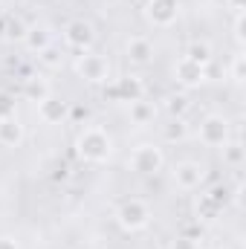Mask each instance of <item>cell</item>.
<instances>
[{
  "label": "cell",
  "instance_id": "6da1fadb",
  "mask_svg": "<svg viewBox=\"0 0 246 249\" xmlns=\"http://www.w3.org/2000/svg\"><path fill=\"white\" fill-rule=\"evenodd\" d=\"M78 154L84 160H90V162H105L110 157V139H107V133L99 130V127L84 130L78 136Z\"/></svg>",
  "mask_w": 246,
  "mask_h": 249
},
{
  "label": "cell",
  "instance_id": "7a4b0ae2",
  "mask_svg": "<svg viewBox=\"0 0 246 249\" xmlns=\"http://www.w3.org/2000/svg\"><path fill=\"white\" fill-rule=\"evenodd\" d=\"M148 220H151V212L139 200H130V203H124L122 209H119V223H122L124 229H145Z\"/></svg>",
  "mask_w": 246,
  "mask_h": 249
},
{
  "label": "cell",
  "instance_id": "3957f363",
  "mask_svg": "<svg viewBox=\"0 0 246 249\" xmlns=\"http://www.w3.org/2000/svg\"><path fill=\"white\" fill-rule=\"evenodd\" d=\"M130 165H133V171H139V174H154V171H159V165H162V154H159V148H154V145H142V148H136Z\"/></svg>",
  "mask_w": 246,
  "mask_h": 249
},
{
  "label": "cell",
  "instance_id": "277c9868",
  "mask_svg": "<svg viewBox=\"0 0 246 249\" xmlns=\"http://www.w3.org/2000/svg\"><path fill=\"white\" fill-rule=\"evenodd\" d=\"M93 38L96 35H93V26L87 20H70L67 29H64V41L70 47H75V50H87L93 44Z\"/></svg>",
  "mask_w": 246,
  "mask_h": 249
},
{
  "label": "cell",
  "instance_id": "5b68a950",
  "mask_svg": "<svg viewBox=\"0 0 246 249\" xmlns=\"http://www.w3.org/2000/svg\"><path fill=\"white\" fill-rule=\"evenodd\" d=\"M78 72L87 78V81H105L107 78V61L99 58V55H81V61L75 64Z\"/></svg>",
  "mask_w": 246,
  "mask_h": 249
},
{
  "label": "cell",
  "instance_id": "8992f818",
  "mask_svg": "<svg viewBox=\"0 0 246 249\" xmlns=\"http://www.w3.org/2000/svg\"><path fill=\"white\" fill-rule=\"evenodd\" d=\"M148 18L159 26H168L177 18V0H151L148 3Z\"/></svg>",
  "mask_w": 246,
  "mask_h": 249
},
{
  "label": "cell",
  "instance_id": "52a82bcc",
  "mask_svg": "<svg viewBox=\"0 0 246 249\" xmlns=\"http://www.w3.org/2000/svg\"><path fill=\"white\" fill-rule=\"evenodd\" d=\"M20 139H23V124L15 116L0 119V145H18Z\"/></svg>",
  "mask_w": 246,
  "mask_h": 249
},
{
  "label": "cell",
  "instance_id": "ba28073f",
  "mask_svg": "<svg viewBox=\"0 0 246 249\" xmlns=\"http://www.w3.org/2000/svg\"><path fill=\"white\" fill-rule=\"evenodd\" d=\"M64 113H67V105H64L61 99L47 96V99L41 102V119H44V122H61Z\"/></svg>",
  "mask_w": 246,
  "mask_h": 249
},
{
  "label": "cell",
  "instance_id": "9c48e42d",
  "mask_svg": "<svg viewBox=\"0 0 246 249\" xmlns=\"http://www.w3.org/2000/svg\"><path fill=\"white\" fill-rule=\"evenodd\" d=\"M151 55H154V50H151V44H148L145 38H133V41L127 44V58L133 64H148Z\"/></svg>",
  "mask_w": 246,
  "mask_h": 249
},
{
  "label": "cell",
  "instance_id": "30bf717a",
  "mask_svg": "<svg viewBox=\"0 0 246 249\" xmlns=\"http://www.w3.org/2000/svg\"><path fill=\"white\" fill-rule=\"evenodd\" d=\"M174 180L180 183L183 188H194L200 180H203V171L197 168V165H191V162H185V165H180L177 171H174Z\"/></svg>",
  "mask_w": 246,
  "mask_h": 249
},
{
  "label": "cell",
  "instance_id": "8fae6325",
  "mask_svg": "<svg viewBox=\"0 0 246 249\" xmlns=\"http://www.w3.org/2000/svg\"><path fill=\"white\" fill-rule=\"evenodd\" d=\"M226 122H220V119H209V122L200 127V136L206 139V142H211V145H217V142H223V133H226Z\"/></svg>",
  "mask_w": 246,
  "mask_h": 249
},
{
  "label": "cell",
  "instance_id": "7c38bea8",
  "mask_svg": "<svg viewBox=\"0 0 246 249\" xmlns=\"http://www.w3.org/2000/svg\"><path fill=\"white\" fill-rule=\"evenodd\" d=\"M23 38H26V47H29V50L44 53V50L50 47V35H47V29H38V26H35V29H29Z\"/></svg>",
  "mask_w": 246,
  "mask_h": 249
},
{
  "label": "cell",
  "instance_id": "4fadbf2b",
  "mask_svg": "<svg viewBox=\"0 0 246 249\" xmlns=\"http://www.w3.org/2000/svg\"><path fill=\"white\" fill-rule=\"evenodd\" d=\"M26 96H29L32 102H44V99L50 96V87H47L44 81H38V78H29V81H26Z\"/></svg>",
  "mask_w": 246,
  "mask_h": 249
},
{
  "label": "cell",
  "instance_id": "5bb4252c",
  "mask_svg": "<svg viewBox=\"0 0 246 249\" xmlns=\"http://www.w3.org/2000/svg\"><path fill=\"white\" fill-rule=\"evenodd\" d=\"M180 75H183L185 84H194V81L203 75V70H200V64H191L188 58H185V61L180 64Z\"/></svg>",
  "mask_w": 246,
  "mask_h": 249
},
{
  "label": "cell",
  "instance_id": "9a60e30c",
  "mask_svg": "<svg viewBox=\"0 0 246 249\" xmlns=\"http://www.w3.org/2000/svg\"><path fill=\"white\" fill-rule=\"evenodd\" d=\"M188 61L191 64H206L209 61V47H206V44H194V47L188 50Z\"/></svg>",
  "mask_w": 246,
  "mask_h": 249
},
{
  "label": "cell",
  "instance_id": "2e32d148",
  "mask_svg": "<svg viewBox=\"0 0 246 249\" xmlns=\"http://www.w3.org/2000/svg\"><path fill=\"white\" fill-rule=\"evenodd\" d=\"M130 116H133L136 122H145V119L151 116V107H145L142 102H130Z\"/></svg>",
  "mask_w": 246,
  "mask_h": 249
},
{
  "label": "cell",
  "instance_id": "e0dca14e",
  "mask_svg": "<svg viewBox=\"0 0 246 249\" xmlns=\"http://www.w3.org/2000/svg\"><path fill=\"white\" fill-rule=\"evenodd\" d=\"M6 116H15V105L9 96H0V119H6Z\"/></svg>",
  "mask_w": 246,
  "mask_h": 249
},
{
  "label": "cell",
  "instance_id": "ac0fdd59",
  "mask_svg": "<svg viewBox=\"0 0 246 249\" xmlns=\"http://www.w3.org/2000/svg\"><path fill=\"white\" fill-rule=\"evenodd\" d=\"M0 249H18V247H15V241H9V238H0Z\"/></svg>",
  "mask_w": 246,
  "mask_h": 249
},
{
  "label": "cell",
  "instance_id": "d6986e66",
  "mask_svg": "<svg viewBox=\"0 0 246 249\" xmlns=\"http://www.w3.org/2000/svg\"><path fill=\"white\" fill-rule=\"evenodd\" d=\"M0 29H3V23H0Z\"/></svg>",
  "mask_w": 246,
  "mask_h": 249
},
{
  "label": "cell",
  "instance_id": "ffe728a7",
  "mask_svg": "<svg viewBox=\"0 0 246 249\" xmlns=\"http://www.w3.org/2000/svg\"><path fill=\"white\" fill-rule=\"evenodd\" d=\"M0 3H6V0H0Z\"/></svg>",
  "mask_w": 246,
  "mask_h": 249
}]
</instances>
